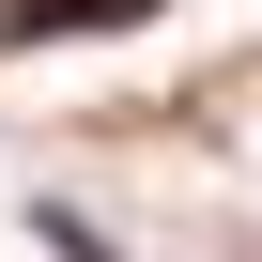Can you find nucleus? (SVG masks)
<instances>
[{"instance_id": "f257e3e1", "label": "nucleus", "mask_w": 262, "mask_h": 262, "mask_svg": "<svg viewBox=\"0 0 262 262\" xmlns=\"http://www.w3.org/2000/svg\"><path fill=\"white\" fill-rule=\"evenodd\" d=\"M155 0H0V47H77V31H139Z\"/></svg>"}, {"instance_id": "f03ea898", "label": "nucleus", "mask_w": 262, "mask_h": 262, "mask_svg": "<svg viewBox=\"0 0 262 262\" xmlns=\"http://www.w3.org/2000/svg\"><path fill=\"white\" fill-rule=\"evenodd\" d=\"M31 231H47V262H108V247H93V216H62V201H47Z\"/></svg>"}]
</instances>
